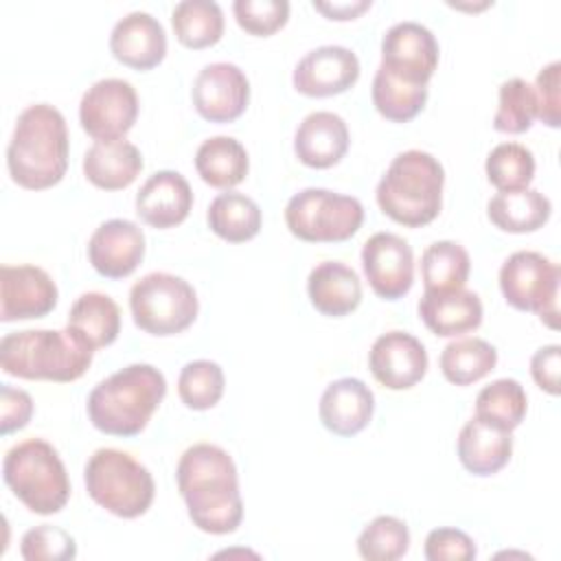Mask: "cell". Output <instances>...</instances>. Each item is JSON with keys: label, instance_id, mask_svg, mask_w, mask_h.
I'll use <instances>...</instances> for the list:
<instances>
[{"label": "cell", "instance_id": "1", "mask_svg": "<svg viewBox=\"0 0 561 561\" xmlns=\"http://www.w3.org/2000/svg\"><path fill=\"white\" fill-rule=\"evenodd\" d=\"M178 491L191 522L210 535L234 533L243 519L239 473L226 449L213 443L191 445L178 460Z\"/></svg>", "mask_w": 561, "mask_h": 561}, {"label": "cell", "instance_id": "2", "mask_svg": "<svg viewBox=\"0 0 561 561\" xmlns=\"http://www.w3.org/2000/svg\"><path fill=\"white\" fill-rule=\"evenodd\" d=\"M68 149L64 114L48 103H33L15 121L7 147L9 175L28 191L55 186L66 175Z\"/></svg>", "mask_w": 561, "mask_h": 561}, {"label": "cell", "instance_id": "3", "mask_svg": "<svg viewBox=\"0 0 561 561\" xmlns=\"http://www.w3.org/2000/svg\"><path fill=\"white\" fill-rule=\"evenodd\" d=\"M167 394L164 375L151 364H129L103 381L88 394L90 423L110 436L140 434L151 414Z\"/></svg>", "mask_w": 561, "mask_h": 561}, {"label": "cell", "instance_id": "4", "mask_svg": "<svg viewBox=\"0 0 561 561\" xmlns=\"http://www.w3.org/2000/svg\"><path fill=\"white\" fill-rule=\"evenodd\" d=\"M94 348L70 327L24 329L0 340V366L20 379L75 381L92 364Z\"/></svg>", "mask_w": 561, "mask_h": 561}, {"label": "cell", "instance_id": "5", "mask_svg": "<svg viewBox=\"0 0 561 561\" xmlns=\"http://www.w3.org/2000/svg\"><path fill=\"white\" fill-rule=\"evenodd\" d=\"M443 164L427 151L408 149L392 158L377 184V204L392 221L421 228L434 221L443 206Z\"/></svg>", "mask_w": 561, "mask_h": 561}, {"label": "cell", "instance_id": "6", "mask_svg": "<svg viewBox=\"0 0 561 561\" xmlns=\"http://www.w3.org/2000/svg\"><path fill=\"white\" fill-rule=\"evenodd\" d=\"M2 478L13 495L37 515L59 513L70 497V480L57 449L44 438L13 445L2 460Z\"/></svg>", "mask_w": 561, "mask_h": 561}, {"label": "cell", "instance_id": "7", "mask_svg": "<svg viewBox=\"0 0 561 561\" xmlns=\"http://www.w3.org/2000/svg\"><path fill=\"white\" fill-rule=\"evenodd\" d=\"M88 495L107 513L134 519L147 513L156 495L153 476L127 451L96 449L83 469Z\"/></svg>", "mask_w": 561, "mask_h": 561}, {"label": "cell", "instance_id": "8", "mask_svg": "<svg viewBox=\"0 0 561 561\" xmlns=\"http://www.w3.org/2000/svg\"><path fill=\"white\" fill-rule=\"evenodd\" d=\"M134 324L145 333L167 337L188 329L199 311L197 294L188 280L169 272H151L129 291Z\"/></svg>", "mask_w": 561, "mask_h": 561}, {"label": "cell", "instance_id": "9", "mask_svg": "<svg viewBox=\"0 0 561 561\" xmlns=\"http://www.w3.org/2000/svg\"><path fill=\"white\" fill-rule=\"evenodd\" d=\"M364 221V206L353 195L329 188H302L285 206L289 232L309 243H340L351 239Z\"/></svg>", "mask_w": 561, "mask_h": 561}, {"label": "cell", "instance_id": "10", "mask_svg": "<svg viewBox=\"0 0 561 561\" xmlns=\"http://www.w3.org/2000/svg\"><path fill=\"white\" fill-rule=\"evenodd\" d=\"M561 270L548 256L519 250L500 267V289L506 302L519 311H533L548 327H559Z\"/></svg>", "mask_w": 561, "mask_h": 561}, {"label": "cell", "instance_id": "11", "mask_svg": "<svg viewBox=\"0 0 561 561\" xmlns=\"http://www.w3.org/2000/svg\"><path fill=\"white\" fill-rule=\"evenodd\" d=\"M138 118V94L125 79L107 77L92 83L79 103V121L94 140H121Z\"/></svg>", "mask_w": 561, "mask_h": 561}, {"label": "cell", "instance_id": "12", "mask_svg": "<svg viewBox=\"0 0 561 561\" xmlns=\"http://www.w3.org/2000/svg\"><path fill=\"white\" fill-rule=\"evenodd\" d=\"M379 66L408 83L427 85L438 66V42L421 22H397L381 39Z\"/></svg>", "mask_w": 561, "mask_h": 561}, {"label": "cell", "instance_id": "13", "mask_svg": "<svg viewBox=\"0 0 561 561\" xmlns=\"http://www.w3.org/2000/svg\"><path fill=\"white\" fill-rule=\"evenodd\" d=\"M191 96L202 118L210 123H232L248 107L250 81L237 64H206L193 81Z\"/></svg>", "mask_w": 561, "mask_h": 561}, {"label": "cell", "instance_id": "14", "mask_svg": "<svg viewBox=\"0 0 561 561\" xmlns=\"http://www.w3.org/2000/svg\"><path fill=\"white\" fill-rule=\"evenodd\" d=\"M362 267L373 291L386 300H399L414 283L412 248L394 232H375L366 239Z\"/></svg>", "mask_w": 561, "mask_h": 561}, {"label": "cell", "instance_id": "15", "mask_svg": "<svg viewBox=\"0 0 561 561\" xmlns=\"http://www.w3.org/2000/svg\"><path fill=\"white\" fill-rule=\"evenodd\" d=\"M59 291L46 270L37 265L0 267V320H31L48 316L57 305Z\"/></svg>", "mask_w": 561, "mask_h": 561}, {"label": "cell", "instance_id": "16", "mask_svg": "<svg viewBox=\"0 0 561 561\" xmlns=\"http://www.w3.org/2000/svg\"><path fill=\"white\" fill-rule=\"evenodd\" d=\"M359 79L357 55L337 44L309 50L294 68V88L305 96H333L355 85Z\"/></svg>", "mask_w": 561, "mask_h": 561}, {"label": "cell", "instance_id": "17", "mask_svg": "<svg viewBox=\"0 0 561 561\" xmlns=\"http://www.w3.org/2000/svg\"><path fill=\"white\" fill-rule=\"evenodd\" d=\"M368 368L383 388L408 390L423 379L427 351L412 333L388 331L373 342Z\"/></svg>", "mask_w": 561, "mask_h": 561}, {"label": "cell", "instance_id": "18", "mask_svg": "<svg viewBox=\"0 0 561 561\" xmlns=\"http://www.w3.org/2000/svg\"><path fill=\"white\" fill-rule=\"evenodd\" d=\"M145 256V234L129 219L103 221L88 241V259L105 278L129 276Z\"/></svg>", "mask_w": 561, "mask_h": 561}, {"label": "cell", "instance_id": "19", "mask_svg": "<svg viewBox=\"0 0 561 561\" xmlns=\"http://www.w3.org/2000/svg\"><path fill=\"white\" fill-rule=\"evenodd\" d=\"M193 208L188 180L171 169L156 171L136 193V213L151 228L167 230L182 224Z\"/></svg>", "mask_w": 561, "mask_h": 561}, {"label": "cell", "instance_id": "20", "mask_svg": "<svg viewBox=\"0 0 561 561\" xmlns=\"http://www.w3.org/2000/svg\"><path fill=\"white\" fill-rule=\"evenodd\" d=\"M110 50L121 64L134 70L156 68L167 55L164 26L147 11H131L114 24Z\"/></svg>", "mask_w": 561, "mask_h": 561}, {"label": "cell", "instance_id": "21", "mask_svg": "<svg viewBox=\"0 0 561 561\" xmlns=\"http://www.w3.org/2000/svg\"><path fill=\"white\" fill-rule=\"evenodd\" d=\"M375 394L357 377H342L331 381L318 405L322 425L337 436L359 434L373 419Z\"/></svg>", "mask_w": 561, "mask_h": 561}, {"label": "cell", "instance_id": "22", "mask_svg": "<svg viewBox=\"0 0 561 561\" xmlns=\"http://www.w3.org/2000/svg\"><path fill=\"white\" fill-rule=\"evenodd\" d=\"M348 127L335 112L307 114L294 134L296 158L311 169H329L337 164L348 151Z\"/></svg>", "mask_w": 561, "mask_h": 561}, {"label": "cell", "instance_id": "23", "mask_svg": "<svg viewBox=\"0 0 561 561\" xmlns=\"http://www.w3.org/2000/svg\"><path fill=\"white\" fill-rule=\"evenodd\" d=\"M419 316L425 327L440 337L469 333L482 322V302L476 291L465 287L445 291H423Z\"/></svg>", "mask_w": 561, "mask_h": 561}, {"label": "cell", "instance_id": "24", "mask_svg": "<svg viewBox=\"0 0 561 561\" xmlns=\"http://www.w3.org/2000/svg\"><path fill=\"white\" fill-rule=\"evenodd\" d=\"M513 454V436L480 416L469 419L458 434V460L473 476L497 473Z\"/></svg>", "mask_w": 561, "mask_h": 561}, {"label": "cell", "instance_id": "25", "mask_svg": "<svg viewBox=\"0 0 561 561\" xmlns=\"http://www.w3.org/2000/svg\"><path fill=\"white\" fill-rule=\"evenodd\" d=\"M307 294L316 311L329 318H342L359 307L362 280L353 267L340 261H324L309 272Z\"/></svg>", "mask_w": 561, "mask_h": 561}, {"label": "cell", "instance_id": "26", "mask_svg": "<svg viewBox=\"0 0 561 561\" xmlns=\"http://www.w3.org/2000/svg\"><path fill=\"white\" fill-rule=\"evenodd\" d=\"M142 171L138 147L125 138L96 140L83 156V173L88 182L103 191L127 188Z\"/></svg>", "mask_w": 561, "mask_h": 561}, {"label": "cell", "instance_id": "27", "mask_svg": "<svg viewBox=\"0 0 561 561\" xmlns=\"http://www.w3.org/2000/svg\"><path fill=\"white\" fill-rule=\"evenodd\" d=\"M552 213L550 199L537 188L504 191L489 199L486 215L491 224L504 232H535Z\"/></svg>", "mask_w": 561, "mask_h": 561}, {"label": "cell", "instance_id": "28", "mask_svg": "<svg viewBox=\"0 0 561 561\" xmlns=\"http://www.w3.org/2000/svg\"><path fill=\"white\" fill-rule=\"evenodd\" d=\"M197 175L215 188H232L248 175L250 160L245 147L232 136L206 138L195 151Z\"/></svg>", "mask_w": 561, "mask_h": 561}, {"label": "cell", "instance_id": "29", "mask_svg": "<svg viewBox=\"0 0 561 561\" xmlns=\"http://www.w3.org/2000/svg\"><path fill=\"white\" fill-rule=\"evenodd\" d=\"M68 327L92 348H103L121 333V309L107 294L85 291L72 302Z\"/></svg>", "mask_w": 561, "mask_h": 561}, {"label": "cell", "instance_id": "30", "mask_svg": "<svg viewBox=\"0 0 561 561\" xmlns=\"http://www.w3.org/2000/svg\"><path fill=\"white\" fill-rule=\"evenodd\" d=\"M206 221L219 239L228 243H243L259 234L263 215L252 197L239 191H226L210 202Z\"/></svg>", "mask_w": 561, "mask_h": 561}, {"label": "cell", "instance_id": "31", "mask_svg": "<svg viewBox=\"0 0 561 561\" xmlns=\"http://www.w3.org/2000/svg\"><path fill=\"white\" fill-rule=\"evenodd\" d=\"M175 37L186 48H208L224 35V13L213 0H182L171 11Z\"/></svg>", "mask_w": 561, "mask_h": 561}, {"label": "cell", "instance_id": "32", "mask_svg": "<svg viewBox=\"0 0 561 561\" xmlns=\"http://www.w3.org/2000/svg\"><path fill=\"white\" fill-rule=\"evenodd\" d=\"M497 364V351L482 337H460L440 353V370L454 386H469L486 377Z\"/></svg>", "mask_w": 561, "mask_h": 561}, {"label": "cell", "instance_id": "33", "mask_svg": "<svg viewBox=\"0 0 561 561\" xmlns=\"http://www.w3.org/2000/svg\"><path fill=\"white\" fill-rule=\"evenodd\" d=\"M471 270L469 252L456 241H434L423 250L421 276L425 291L465 287Z\"/></svg>", "mask_w": 561, "mask_h": 561}, {"label": "cell", "instance_id": "34", "mask_svg": "<svg viewBox=\"0 0 561 561\" xmlns=\"http://www.w3.org/2000/svg\"><path fill=\"white\" fill-rule=\"evenodd\" d=\"M370 94L373 105L383 118L392 123H408L425 107L427 85L408 83L379 66L373 79Z\"/></svg>", "mask_w": 561, "mask_h": 561}, {"label": "cell", "instance_id": "35", "mask_svg": "<svg viewBox=\"0 0 561 561\" xmlns=\"http://www.w3.org/2000/svg\"><path fill=\"white\" fill-rule=\"evenodd\" d=\"M528 399L517 379L502 377L484 386L476 397V416L513 432L526 416Z\"/></svg>", "mask_w": 561, "mask_h": 561}, {"label": "cell", "instance_id": "36", "mask_svg": "<svg viewBox=\"0 0 561 561\" xmlns=\"http://www.w3.org/2000/svg\"><path fill=\"white\" fill-rule=\"evenodd\" d=\"M489 182L500 191H522L535 178L533 151L519 142H500L484 162Z\"/></svg>", "mask_w": 561, "mask_h": 561}, {"label": "cell", "instance_id": "37", "mask_svg": "<svg viewBox=\"0 0 561 561\" xmlns=\"http://www.w3.org/2000/svg\"><path fill=\"white\" fill-rule=\"evenodd\" d=\"M226 377L217 362L195 359L184 364L178 377V394L191 410H210L224 394Z\"/></svg>", "mask_w": 561, "mask_h": 561}, {"label": "cell", "instance_id": "38", "mask_svg": "<svg viewBox=\"0 0 561 561\" xmlns=\"http://www.w3.org/2000/svg\"><path fill=\"white\" fill-rule=\"evenodd\" d=\"M537 118V99L528 81L513 77L500 85V103L493 127L502 134H524Z\"/></svg>", "mask_w": 561, "mask_h": 561}, {"label": "cell", "instance_id": "39", "mask_svg": "<svg viewBox=\"0 0 561 561\" xmlns=\"http://www.w3.org/2000/svg\"><path fill=\"white\" fill-rule=\"evenodd\" d=\"M410 548V530L405 522L392 515L375 517L357 537L359 557L368 561H394Z\"/></svg>", "mask_w": 561, "mask_h": 561}, {"label": "cell", "instance_id": "40", "mask_svg": "<svg viewBox=\"0 0 561 561\" xmlns=\"http://www.w3.org/2000/svg\"><path fill=\"white\" fill-rule=\"evenodd\" d=\"M20 554L26 561H68L77 557V543L64 528L39 524L22 535Z\"/></svg>", "mask_w": 561, "mask_h": 561}, {"label": "cell", "instance_id": "41", "mask_svg": "<svg viewBox=\"0 0 561 561\" xmlns=\"http://www.w3.org/2000/svg\"><path fill=\"white\" fill-rule=\"evenodd\" d=\"M237 24L256 37H267L283 28L289 20L287 0H234L232 4Z\"/></svg>", "mask_w": 561, "mask_h": 561}, {"label": "cell", "instance_id": "42", "mask_svg": "<svg viewBox=\"0 0 561 561\" xmlns=\"http://www.w3.org/2000/svg\"><path fill=\"white\" fill-rule=\"evenodd\" d=\"M427 561H471L478 550L473 539L458 528H434L425 537Z\"/></svg>", "mask_w": 561, "mask_h": 561}, {"label": "cell", "instance_id": "43", "mask_svg": "<svg viewBox=\"0 0 561 561\" xmlns=\"http://www.w3.org/2000/svg\"><path fill=\"white\" fill-rule=\"evenodd\" d=\"M559 85H561V64L550 61L543 66L535 81V99H537V116L548 127L561 125V99H559Z\"/></svg>", "mask_w": 561, "mask_h": 561}, {"label": "cell", "instance_id": "44", "mask_svg": "<svg viewBox=\"0 0 561 561\" xmlns=\"http://www.w3.org/2000/svg\"><path fill=\"white\" fill-rule=\"evenodd\" d=\"M33 416V399L26 390L0 383V434L7 436L28 425Z\"/></svg>", "mask_w": 561, "mask_h": 561}, {"label": "cell", "instance_id": "45", "mask_svg": "<svg viewBox=\"0 0 561 561\" xmlns=\"http://www.w3.org/2000/svg\"><path fill=\"white\" fill-rule=\"evenodd\" d=\"M559 366H561L559 344H548L537 348L530 359V375L535 383L548 394H559Z\"/></svg>", "mask_w": 561, "mask_h": 561}, {"label": "cell", "instance_id": "46", "mask_svg": "<svg viewBox=\"0 0 561 561\" xmlns=\"http://www.w3.org/2000/svg\"><path fill=\"white\" fill-rule=\"evenodd\" d=\"M313 9L329 20H355L359 13L370 9V0H313Z\"/></svg>", "mask_w": 561, "mask_h": 561}]
</instances>
